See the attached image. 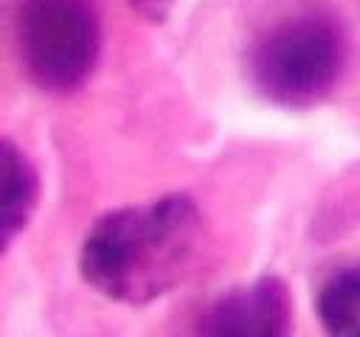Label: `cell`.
Instances as JSON below:
<instances>
[{
  "instance_id": "cell-1",
  "label": "cell",
  "mask_w": 360,
  "mask_h": 337,
  "mask_svg": "<svg viewBox=\"0 0 360 337\" xmlns=\"http://www.w3.org/2000/svg\"><path fill=\"white\" fill-rule=\"evenodd\" d=\"M200 236L202 213L188 194L124 205L93 222L79 250V272L98 295L143 306L186 278Z\"/></svg>"
},
{
  "instance_id": "cell-2",
  "label": "cell",
  "mask_w": 360,
  "mask_h": 337,
  "mask_svg": "<svg viewBox=\"0 0 360 337\" xmlns=\"http://www.w3.org/2000/svg\"><path fill=\"white\" fill-rule=\"evenodd\" d=\"M346 39L335 17L304 11L278 20L248 51V76L262 98L304 110L323 101L343 76Z\"/></svg>"
},
{
  "instance_id": "cell-3",
  "label": "cell",
  "mask_w": 360,
  "mask_h": 337,
  "mask_svg": "<svg viewBox=\"0 0 360 337\" xmlns=\"http://www.w3.org/2000/svg\"><path fill=\"white\" fill-rule=\"evenodd\" d=\"M101 51V22L93 0H22L17 11V53L28 79L48 93L79 90Z\"/></svg>"
},
{
  "instance_id": "cell-4",
  "label": "cell",
  "mask_w": 360,
  "mask_h": 337,
  "mask_svg": "<svg viewBox=\"0 0 360 337\" xmlns=\"http://www.w3.org/2000/svg\"><path fill=\"white\" fill-rule=\"evenodd\" d=\"M292 295L284 278L262 275L214 298L200 323L197 337H290Z\"/></svg>"
},
{
  "instance_id": "cell-5",
  "label": "cell",
  "mask_w": 360,
  "mask_h": 337,
  "mask_svg": "<svg viewBox=\"0 0 360 337\" xmlns=\"http://www.w3.org/2000/svg\"><path fill=\"white\" fill-rule=\"evenodd\" d=\"M39 202V174L28 154L0 138V253L25 230Z\"/></svg>"
},
{
  "instance_id": "cell-6",
  "label": "cell",
  "mask_w": 360,
  "mask_h": 337,
  "mask_svg": "<svg viewBox=\"0 0 360 337\" xmlns=\"http://www.w3.org/2000/svg\"><path fill=\"white\" fill-rule=\"evenodd\" d=\"M326 337H360V261L329 272L315 295Z\"/></svg>"
},
{
  "instance_id": "cell-7",
  "label": "cell",
  "mask_w": 360,
  "mask_h": 337,
  "mask_svg": "<svg viewBox=\"0 0 360 337\" xmlns=\"http://www.w3.org/2000/svg\"><path fill=\"white\" fill-rule=\"evenodd\" d=\"M129 6L135 8L138 17L149 20V22H163L172 8L177 6V0H129Z\"/></svg>"
}]
</instances>
